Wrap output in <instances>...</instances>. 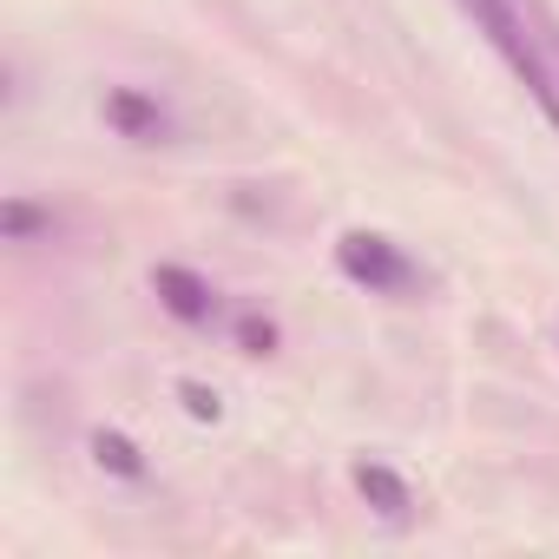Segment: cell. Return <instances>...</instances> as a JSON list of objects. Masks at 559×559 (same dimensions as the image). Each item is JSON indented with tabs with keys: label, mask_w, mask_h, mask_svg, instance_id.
Returning a JSON list of instances; mask_svg holds the SVG:
<instances>
[{
	"label": "cell",
	"mask_w": 559,
	"mask_h": 559,
	"mask_svg": "<svg viewBox=\"0 0 559 559\" xmlns=\"http://www.w3.org/2000/svg\"><path fill=\"white\" fill-rule=\"evenodd\" d=\"M461 14L480 27V40L520 80V93L539 106V119L559 132V67H552V47L539 34V0H461Z\"/></svg>",
	"instance_id": "6da1fadb"
},
{
	"label": "cell",
	"mask_w": 559,
	"mask_h": 559,
	"mask_svg": "<svg viewBox=\"0 0 559 559\" xmlns=\"http://www.w3.org/2000/svg\"><path fill=\"white\" fill-rule=\"evenodd\" d=\"M336 263L356 276V284L382 290V297H402V290H415V284H421V270L402 257V243H389V237H376V230H349V237H343V250H336Z\"/></svg>",
	"instance_id": "7a4b0ae2"
},
{
	"label": "cell",
	"mask_w": 559,
	"mask_h": 559,
	"mask_svg": "<svg viewBox=\"0 0 559 559\" xmlns=\"http://www.w3.org/2000/svg\"><path fill=\"white\" fill-rule=\"evenodd\" d=\"M152 290H158V297H165V310H171V317H185V323H211V317H217V290L204 284V276L178 270V263L152 270Z\"/></svg>",
	"instance_id": "3957f363"
},
{
	"label": "cell",
	"mask_w": 559,
	"mask_h": 559,
	"mask_svg": "<svg viewBox=\"0 0 559 559\" xmlns=\"http://www.w3.org/2000/svg\"><path fill=\"white\" fill-rule=\"evenodd\" d=\"M106 119H112L126 139H139V145H152V139L165 132V106H158V99H139V93H112V99H106Z\"/></svg>",
	"instance_id": "277c9868"
},
{
	"label": "cell",
	"mask_w": 559,
	"mask_h": 559,
	"mask_svg": "<svg viewBox=\"0 0 559 559\" xmlns=\"http://www.w3.org/2000/svg\"><path fill=\"white\" fill-rule=\"evenodd\" d=\"M356 487H362V493H376V500H382V513H402V507H408V487H402L389 467H376V461H369V467H356Z\"/></svg>",
	"instance_id": "5b68a950"
}]
</instances>
